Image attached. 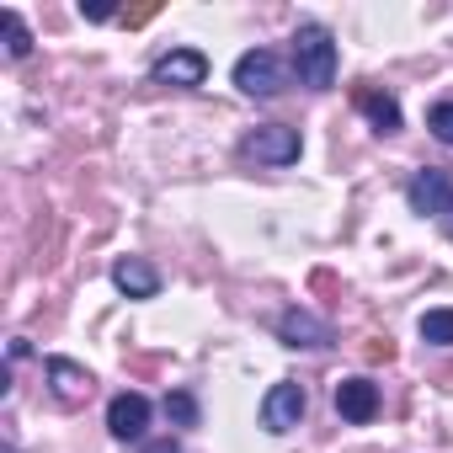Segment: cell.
Segmentation results:
<instances>
[{
  "instance_id": "obj_18",
  "label": "cell",
  "mask_w": 453,
  "mask_h": 453,
  "mask_svg": "<svg viewBox=\"0 0 453 453\" xmlns=\"http://www.w3.org/2000/svg\"><path fill=\"white\" fill-rule=\"evenodd\" d=\"M144 453H181V442H171V437H165V442H150Z\"/></svg>"
},
{
  "instance_id": "obj_10",
  "label": "cell",
  "mask_w": 453,
  "mask_h": 453,
  "mask_svg": "<svg viewBox=\"0 0 453 453\" xmlns=\"http://www.w3.org/2000/svg\"><path fill=\"white\" fill-rule=\"evenodd\" d=\"M336 416L352 426H368L379 416V384L373 379H342L336 384Z\"/></svg>"
},
{
  "instance_id": "obj_15",
  "label": "cell",
  "mask_w": 453,
  "mask_h": 453,
  "mask_svg": "<svg viewBox=\"0 0 453 453\" xmlns=\"http://www.w3.org/2000/svg\"><path fill=\"white\" fill-rule=\"evenodd\" d=\"M165 416H171L176 426H197V395L171 389V395H165Z\"/></svg>"
},
{
  "instance_id": "obj_8",
  "label": "cell",
  "mask_w": 453,
  "mask_h": 453,
  "mask_svg": "<svg viewBox=\"0 0 453 453\" xmlns=\"http://www.w3.org/2000/svg\"><path fill=\"white\" fill-rule=\"evenodd\" d=\"M150 81L155 86H203L208 81V54L197 49H171L150 65Z\"/></svg>"
},
{
  "instance_id": "obj_6",
  "label": "cell",
  "mask_w": 453,
  "mask_h": 453,
  "mask_svg": "<svg viewBox=\"0 0 453 453\" xmlns=\"http://www.w3.org/2000/svg\"><path fill=\"white\" fill-rule=\"evenodd\" d=\"M278 342H283V347H294V352H326V347L336 342V331H331L315 310L294 304V310H283V315H278Z\"/></svg>"
},
{
  "instance_id": "obj_1",
  "label": "cell",
  "mask_w": 453,
  "mask_h": 453,
  "mask_svg": "<svg viewBox=\"0 0 453 453\" xmlns=\"http://www.w3.org/2000/svg\"><path fill=\"white\" fill-rule=\"evenodd\" d=\"M336 65H342V54H336L331 27L326 22H299V33H294V75H299V86L331 91L336 86Z\"/></svg>"
},
{
  "instance_id": "obj_2",
  "label": "cell",
  "mask_w": 453,
  "mask_h": 453,
  "mask_svg": "<svg viewBox=\"0 0 453 453\" xmlns=\"http://www.w3.org/2000/svg\"><path fill=\"white\" fill-rule=\"evenodd\" d=\"M235 86L246 91V96H283V86H288V65L273 54V49H251V54H241L235 59Z\"/></svg>"
},
{
  "instance_id": "obj_4",
  "label": "cell",
  "mask_w": 453,
  "mask_h": 453,
  "mask_svg": "<svg viewBox=\"0 0 453 453\" xmlns=\"http://www.w3.org/2000/svg\"><path fill=\"white\" fill-rule=\"evenodd\" d=\"M405 203H411V213H421V219L453 213V176H448L442 165H421V171L405 181Z\"/></svg>"
},
{
  "instance_id": "obj_17",
  "label": "cell",
  "mask_w": 453,
  "mask_h": 453,
  "mask_svg": "<svg viewBox=\"0 0 453 453\" xmlns=\"http://www.w3.org/2000/svg\"><path fill=\"white\" fill-rule=\"evenodd\" d=\"M81 17H91V22H107V17H112V6H81Z\"/></svg>"
},
{
  "instance_id": "obj_3",
  "label": "cell",
  "mask_w": 453,
  "mask_h": 453,
  "mask_svg": "<svg viewBox=\"0 0 453 453\" xmlns=\"http://www.w3.org/2000/svg\"><path fill=\"white\" fill-rule=\"evenodd\" d=\"M299 150H304V139H299V128H288V123H267V128H251V134L241 139V155L257 160V165H294Z\"/></svg>"
},
{
  "instance_id": "obj_13",
  "label": "cell",
  "mask_w": 453,
  "mask_h": 453,
  "mask_svg": "<svg viewBox=\"0 0 453 453\" xmlns=\"http://www.w3.org/2000/svg\"><path fill=\"white\" fill-rule=\"evenodd\" d=\"M416 331H421L426 347H453V310H448V304H442V310H426V315L416 320Z\"/></svg>"
},
{
  "instance_id": "obj_12",
  "label": "cell",
  "mask_w": 453,
  "mask_h": 453,
  "mask_svg": "<svg viewBox=\"0 0 453 453\" xmlns=\"http://www.w3.org/2000/svg\"><path fill=\"white\" fill-rule=\"evenodd\" d=\"M357 112L379 128V134H395L405 118H400V102L389 96V91H357Z\"/></svg>"
},
{
  "instance_id": "obj_9",
  "label": "cell",
  "mask_w": 453,
  "mask_h": 453,
  "mask_svg": "<svg viewBox=\"0 0 453 453\" xmlns=\"http://www.w3.org/2000/svg\"><path fill=\"white\" fill-rule=\"evenodd\" d=\"M43 379H49V389H54L59 405H81V400H91V389H96L91 368H81V363H70V357H43Z\"/></svg>"
},
{
  "instance_id": "obj_7",
  "label": "cell",
  "mask_w": 453,
  "mask_h": 453,
  "mask_svg": "<svg viewBox=\"0 0 453 453\" xmlns=\"http://www.w3.org/2000/svg\"><path fill=\"white\" fill-rule=\"evenodd\" d=\"M150 400L139 395V389H123V395H112L107 400V432L118 437V442H139L144 432H150Z\"/></svg>"
},
{
  "instance_id": "obj_14",
  "label": "cell",
  "mask_w": 453,
  "mask_h": 453,
  "mask_svg": "<svg viewBox=\"0 0 453 453\" xmlns=\"http://www.w3.org/2000/svg\"><path fill=\"white\" fill-rule=\"evenodd\" d=\"M0 27H6V54L12 59H27L33 54V33L22 22V12H0Z\"/></svg>"
},
{
  "instance_id": "obj_16",
  "label": "cell",
  "mask_w": 453,
  "mask_h": 453,
  "mask_svg": "<svg viewBox=\"0 0 453 453\" xmlns=\"http://www.w3.org/2000/svg\"><path fill=\"white\" fill-rule=\"evenodd\" d=\"M426 128H432V139H437V144H448V150H453V102H437V107L426 112Z\"/></svg>"
},
{
  "instance_id": "obj_11",
  "label": "cell",
  "mask_w": 453,
  "mask_h": 453,
  "mask_svg": "<svg viewBox=\"0 0 453 453\" xmlns=\"http://www.w3.org/2000/svg\"><path fill=\"white\" fill-rule=\"evenodd\" d=\"M112 288L128 294V299H155V294H160V273H155L144 257H123V262L112 267Z\"/></svg>"
},
{
  "instance_id": "obj_5",
  "label": "cell",
  "mask_w": 453,
  "mask_h": 453,
  "mask_svg": "<svg viewBox=\"0 0 453 453\" xmlns=\"http://www.w3.org/2000/svg\"><path fill=\"white\" fill-rule=\"evenodd\" d=\"M304 411H310V395H304V384H294V379H278V384L262 395V426H267L273 437L294 432V426L304 421Z\"/></svg>"
}]
</instances>
